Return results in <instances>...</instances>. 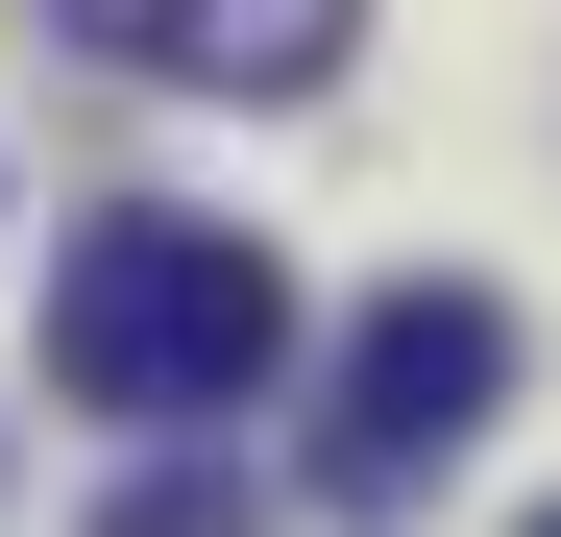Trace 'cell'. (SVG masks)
<instances>
[{
  "instance_id": "obj_1",
  "label": "cell",
  "mask_w": 561,
  "mask_h": 537,
  "mask_svg": "<svg viewBox=\"0 0 561 537\" xmlns=\"http://www.w3.org/2000/svg\"><path fill=\"white\" fill-rule=\"evenodd\" d=\"M268 367H294V268H268L244 220H73V268H49V391L73 415H123V439H196V415H244Z\"/></svg>"
},
{
  "instance_id": "obj_2",
  "label": "cell",
  "mask_w": 561,
  "mask_h": 537,
  "mask_svg": "<svg viewBox=\"0 0 561 537\" xmlns=\"http://www.w3.org/2000/svg\"><path fill=\"white\" fill-rule=\"evenodd\" d=\"M489 415H513V294H463V268L366 294L342 318V391H318V513H415Z\"/></svg>"
},
{
  "instance_id": "obj_3",
  "label": "cell",
  "mask_w": 561,
  "mask_h": 537,
  "mask_svg": "<svg viewBox=\"0 0 561 537\" xmlns=\"http://www.w3.org/2000/svg\"><path fill=\"white\" fill-rule=\"evenodd\" d=\"M99 73H171V99H318L366 0H49Z\"/></svg>"
},
{
  "instance_id": "obj_4",
  "label": "cell",
  "mask_w": 561,
  "mask_h": 537,
  "mask_svg": "<svg viewBox=\"0 0 561 537\" xmlns=\"http://www.w3.org/2000/svg\"><path fill=\"white\" fill-rule=\"evenodd\" d=\"M99 537H244V489H220V465H147V489H123Z\"/></svg>"
},
{
  "instance_id": "obj_5",
  "label": "cell",
  "mask_w": 561,
  "mask_h": 537,
  "mask_svg": "<svg viewBox=\"0 0 561 537\" xmlns=\"http://www.w3.org/2000/svg\"><path fill=\"white\" fill-rule=\"evenodd\" d=\"M513 537H561V513H513Z\"/></svg>"
}]
</instances>
